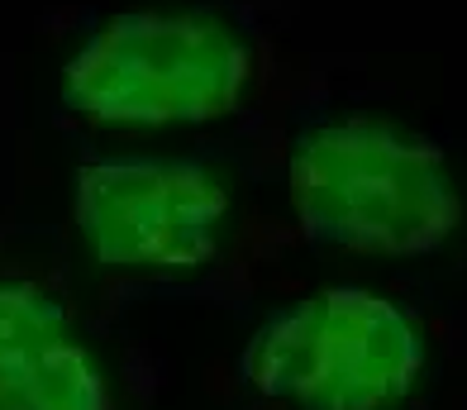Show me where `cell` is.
<instances>
[{
	"label": "cell",
	"instance_id": "obj_5",
	"mask_svg": "<svg viewBox=\"0 0 467 410\" xmlns=\"http://www.w3.org/2000/svg\"><path fill=\"white\" fill-rule=\"evenodd\" d=\"M0 410H115L91 343L34 282H0Z\"/></svg>",
	"mask_w": 467,
	"mask_h": 410
},
{
	"label": "cell",
	"instance_id": "obj_2",
	"mask_svg": "<svg viewBox=\"0 0 467 410\" xmlns=\"http://www.w3.org/2000/svg\"><path fill=\"white\" fill-rule=\"evenodd\" d=\"M424 363L430 343L400 300L368 287H325L248 339L244 377L286 410H400Z\"/></svg>",
	"mask_w": 467,
	"mask_h": 410
},
{
	"label": "cell",
	"instance_id": "obj_3",
	"mask_svg": "<svg viewBox=\"0 0 467 410\" xmlns=\"http://www.w3.org/2000/svg\"><path fill=\"white\" fill-rule=\"evenodd\" d=\"M253 48L210 10H124L62 72L77 110L105 124L220 120L244 100Z\"/></svg>",
	"mask_w": 467,
	"mask_h": 410
},
{
	"label": "cell",
	"instance_id": "obj_4",
	"mask_svg": "<svg viewBox=\"0 0 467 410\" xmlns=\"http://www.w3.org/2000/svg\"><path fill=\"white\" fill-rule=\"evenodd\" d=\"M77 229L105 268H201L229 229V186L182 158H100L77 177Z\"/></svg>",
	"mask_w": 467,
	"mask_h": 410
},
{
	"label": "cell",
	"instance_id": "obj_1",
	"mask_svg": "<svg viewBox=\"0 0 467 410\" xmlns=\"http://www.w3.org/2000/svg\"><path fill=\"white\" fill-rule=\"evenodd\" d=\"M286 196L315 244L353 258H424L462 225L449 153L387 115L320 120L286 158Z\"/></svg>",
	"mask_w": 467,
	"mask_h": 410
}]
</instances>
